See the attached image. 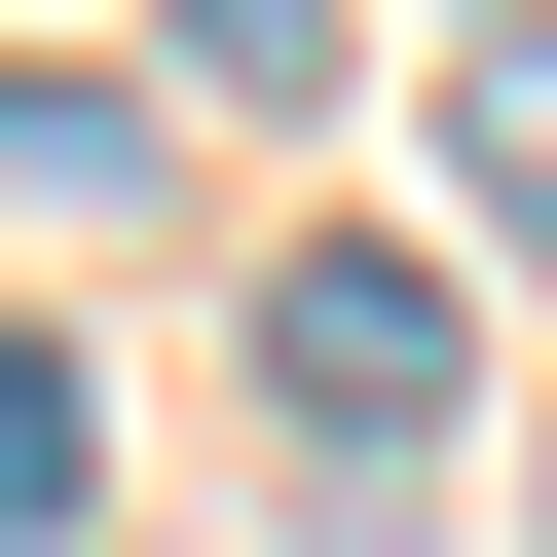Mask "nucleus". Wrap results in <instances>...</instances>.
<instances>
[{"label":"nucleus","mask_w":557,"mask_h":557,"mask_svg":"<svg viewBox=\"0 0 557 557\" xmlns=\"http://www.w3.org/2000/svg\"><path fill=\"white\" fill-rule=\"evenodd\" d=\"M260 409H298V446H446V409H483L446 260H372V223H335V260H260Z\"/></svg>","instance_id":"obj_1"},{"label":"nucleus","mask_w":557,"mask_h":557,"mask_svg":"<svg viewBox=\"0 0 557 557\" xmlns=\"http://www.w3.org/2000/svg\"><path fill=\"white\" fill-rule=\"evenodd\" d=\"M112 520V409H75V335H0V557H75Z\"/></svg>","instance_id":"obj_2"},{"label":"nucleus","mask_w":557,"mask_h":557,"mask_svg":"<svg viewBox=\"0 0 557 557\" xmlns=\"http://www.w3.org/2000/svg\"><path fill=\"white\" fill-rule=\"evenodd\" d=\"M446 149H483V223L557 260V0H483V75H446Z\"/></svg>","instance_id":"obj_3"},{"label":"nucleus","mask_w":557,"mask_h":557,"mask_svg":"<svg viewBox=\"0 0 557 557\" xmlns=\"http://www.w3.org/2000/svg\"><path fill=\"white\" fill-rule=\"evenodd\" d=\"M186 75H223V112H298V75H335V0H186Z\"/></svg>","instance_id":"obj_4"},{"label":"nucleus","mask_w":557,"mask_h":557,"mask_svg":"<svg viewBox=\"0 0 557 557\" xmlns=\"http://www.w3.org/2000/svg\"><path fill=\"white\" fill-rule=\"evenodd\" d=\"M520 557H557V446H520Z\"/></svg>","instance_id":"obj_5"}]
</instances>
